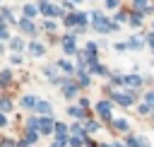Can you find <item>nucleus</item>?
<instances>
[{"label": "nucleus", "instance_id": "obj_1", "mask_svg": "<svg viewBox=\"0 0 154 147\" xmlns=\"http://www.w3.org/2000/svg\"><path fill=\"white\" fill-rule=\"evenodd\" d=\"M111 101L118 104V106H132L137 101V92L135 89H128V92H111Z\"/></svg>", "mask_w": 154, "mask_h": 147}, {"label": "nucleus", "instance_id": "obj_2", "mask_svg": "<svg viewBox=\"0 0 154 147\" xmlns=\"http://www.w3.org/2000/svg\"><path fill=\"white\" fill-rule=\"evenodd\" d=\"M94 111H96V116H99L101 120H106V123L113 120V101H111V99H101V101H96Z\"/></svg>", "mask_w": 154, "mask_h": 147}, {"label": "nucleus", "instance_id": "obj_3", "mask_svg": "<svg viewBox=\"0 0 154 147\" xmlns=\"http://www.w3.org/2000/svg\"><path fill=\"white\" fill-rule=\"evenodd\" d=\"M55 130V118L53 116H38V135L46 137V135H53Z\"/></svg>", "mask_w": 154, "mask_h": 147}, {"label": "nucleus", "instance_id": "obj_4", "mask_svg": "<svg viewBox=\"0 0 154 147\" xmlns=\"http://www.w3.org/2000/svg\"><path fill=\"white\" fill-rule=\"evenodd\" d=\"M91 22H94V29L99 34H108L111 31V22L101 14V12H91Z\"/></svg>", "mask_w": 154, "mask_h": 147}, {"label": "nucleus", "instance_id": "obj_5", "mask_svg": "<svg viewBox=\"0 0 154 147\" xmlns=\"http://www.w3.org/2000/svg\"><path fill=\"white\" fill-rule=\"evenodd\" d=\"M123 142H125V147H152L147 137H142V135H132V133H128V137H125Z\"/></svg>", "mask_w": 154, "mask_h": 147}, {"label": "nucleus", "instance_id": "obj_6", "mask_svg": "<svg viewBox=\"0 0 154 147\" xmlns=\"http://www.w3.org/2000/svg\"><path fill=\"white\" fill-rule=\"evenodd\" d=\"M77 39H75V31H70L65 39H63V51L67 53V55H77Z\"/></svg>", "mask_w": 154, "mask_h": 147}, {"label": "nucleus", "instance_id": "obj_7", "mask_svg": "<svg viewBox=\"0 0 154 147\" xmlns=\"http://www.w3.org/2000/svg\"><path fill=\"white\" fill-rule=\"evenodd\" d=\"M67 116H70V118H77L79 123L89 120V111H87V108H82L79 104H77V106H70V108H67Z\"/></svg>", "mask_w": 154, "mask_h": 147}, {"label": "nucleus", "instance_id": "obj_8", "mask_svg": "<svg viewBox=\"0 0 154 147\" xmlns=\"http://www.w3.org/2000/svg\"><path fill=\"white\" fill-rule=\"evenodd\" d=\"M60 89H63V96H65V99H75V96H77L79 84H77V82H72V80H67V82H65Z\"/></svg>", "mask_w": 154, "mask_h": 147}, {"label": "nucleus", "instance_id": "obj_9", "mask_svg": "<svg viewBox=\"0 0 154 147\" xmlns=\"http://www.w3.org/2000/svg\"><path fill=\"white\" fill-rule=\"evenodd\" d=\"M111 128H113L116 133H125V135H128V133H130V120H128V118H113V120H111Z\"/></svg>", "mask_w": 154, "mask_h": 147}, {"label": "nucleus", "instance_id": "obj_10", "mask_svg": "<svg viewBox=\"0 0 154 147\" xmlns=\"http://www.w3.org/2000/svg\"><path fill=\"white\" fill-rule=\"evenodd\" d=\"M142 82H144V80H142L140 75H123V84H125V87H130V89H137Z\"/></svg>", "mask_w": 154, "mask_h": 147}, {"label": "nucleus", "instance_id": "obj_11", "mask_svg": "<svg viewBox=\"0 0 154 147\" xmlns=\"http://www.w3.org/2000/svg\"><path fill=\"white\" fill-rule=\"evenodd\" d=\"M38 116H53V106L48 104V101H43V99H38L36 101V108H34Z\"/></svg>", "mask_w": 154, "mask_h": 147}, {"label": "nucleus", "instance_id": "obj_12", "mask_svg": "<svg viewBox=\"0 0 154 147\" xmlns=\"http://www.w3.org/2000/svg\"><path fill=\"white\" fill-rule=\"evenodd\" d=\"M36 101H38L36 96H31V94H24V96L19 99V106H22V108H26V111H34V108H36Z\"/></svg>", "mask_w": 154, "mask_h": 147}, {"label": "nucleus", "instance_id": "obj_13", "mask_svg": "<svg viewBox=\"0 0 154 147\" xmlns=\"http://www.w3.org/2000/svg\"><path fill=\"white\" fill-rule=\"evenodd\" d=\"M89 72L101 75V77H106V75H108V70H106L103 65H99V60H91V63H89Z\"/></svg>", "mask_w": 154, "mask_h": 147}, {"label": "nucleus", "instance_id": "obj_14", "mask_svg": "<svg viewBox=\"0 0 154 147\" xmlns=\"http://www.w3.org/2000/svg\"><path fill=\"white\" fill-rule=\"evenodd\" d=\"M82 125H84V133H87V135H94V133H99V128H101V125H99V120H91V118H89V120H84Z\"/></svg>", "mask_w": 154, "mask_h": 147}, {"label": "nucleus", "instance_id": "obj_15", "mask_svg": "<svg viewBox=\"0 0 154 147\" xmlns=\"http://www.w3.org/2000/svg\"><path fill=\"white\" fill-rule=\"evenodd\" d=\"M12 108H14L12 99H10V96H0V113H5V116H7Z\"/></svg>", "mask_w": 154, "mask_h": 147}, {"label": "nucleus", "instance_id": "obj_16", "mask_svg": "<svg viewBox=\"0 0 154 147\" xmlns=\"http://www.w3.org/2000/svg\"><path fill=\"white\" fill-rule=\"evenodd\" d=\"M19 29H22L24 34H36V27H34V22H31V19H26V17L19 22Z\"/></svg>", "mask_w": 154, "mask_h": 147}, {"label": "nucleus", "instance_id": "obj_17", "mask_svg": "<svg viewBox=\"0 0 154 147\" xmlns=\"http://www.w3.org/2000/svg\"><path fill=\"white\" fill-rule=\"evenodd\" d=\"M77 84H79V87H89V84H91V77H89V72H84V70H77Z\"/></svg>", "mask_w": 154, "mask_h": 147}, {"label": "nucleus", "instance_id": "obj_18", "mask_svg": "<svg viewBox=\"0 0 154 147\" xmlns=\"http://www.w3.org/2000/svg\"><path fill=\"white\" fill-rule=\"evenodd\" d=\"M38 137H41V135H38V130H24V140L29 142V147H31V145H36V142H38Z\"/></svg>", "mask_w": 154, "mask_h": 147}, {"label": "nucleus", "instance_id": "obj_19", "mask_svg": "<svg viewBox=\"0 0 154 147\" xmlns=\"http://www.w3.org/2000/svg\"><path fill=\"white\" fill-rule=\"evenodd\" d=\"M132 10H137V12L144 14V12L149 10V2H147V0H132Z\"/></svg>", "mask_w": 154, "mask_h": 147}, {"label": "nucleus", "instance_id": "obj_20", "mask_svg": "<svg viewBox=\"0 0 154 147\" xmlns=\"http://www.w3.org/2000/svg\"><path fill=\"white\" fill-rule=\"evenodd\" d=\"M24 128L26 130H38V116H29L26 123H24Z\"/></svg>", "mask_w": 154, "mask_h": 147}, {"label": "nucleus", "instance_id": "obj_21", "mask_svg": "<svg viewBox=\"0 0 154 147\" xmlns=\"http://www.w3.org/2000/svg\"><path fill=\"white\" fill-rule=\"evenodd\" d=\"M10 82H12V72L10 70H2L0 72V87H10Z\"/></svg>", "mask_w": 154, "mask_h": 147}, {"label": "nucleus", "instance_id": "obj_22", "mask_svg": "<svg viewBox=\"0 0 154 147\" xmlns=\"http://www.w3.org/2000/svg\"><path fill=\"white\" fill-rule=\"evenodd\" d=\"M84 137H77V135H70V140H67V147H84Z\"/></svg>", "mask_w": 154, "mask_h": 147}, {"label": "nucleus", "instance_id": "obj_23", "mask_svg": "<svg viewBox=\"0 0 154 147\" xmlns=\"http://www.w3.org/2000/svg\"><path fill=\"white\" fill-rule=\"evenodd\" d=\"M43 51H46V48H43V46H41L38 41H34V43H29V53H31V55H41Z\"/></svg>", "mask_w": 154, "mask_h": 147}, {"label": "nucleus", "instance_id": "obj_24", "mask_svg": "<svg viewBox=\"0 0 154 147\" xmlns=\"http://www.w3.org/2000/svg\"><path fill=\"white\" fill-rule=\"evenodd\" d=\"M130 24H132V27H142V12H135V10H132V14H130Z\"/></svg>", "mask_w": 154, "mask_h": 147}, {"label": "nucleus", "instance_id": "obj_25", "mask_svg": "<svg viewBox=\"0 0 154 147\" xmlns=\"http://www.w3.org/2000/svg\"><path fill=\"white\" fill-rule=\"evenodd\" d=\"M125 46H128V48H132V51H137V48H142L144 43H142V39H137V36H132V39H130V41H128Z\"/></svg>", "mask_w": 154, "mask_h": 147}, {"label": "nucleus", "instance_id": "obj_26", "mask_svg": "<svg viewBox=\"0 0 154 147\" xmlns=\"http://www.w3.org/2000/svg\"><path fill=\"white\" fill-rule=\"evenodd\" d=\"M55 67H60V70H65V72H72V70H75V67H72V63H70V60H65V58H63V60H58V63H55Z\"/></svg>", "mask_w": 154, "mask_h": 147}, {"label": "nucleus", "instance_id": "obj_27", "mask_svg": "<svg viewBox=\"0 0 154 147\" xmlns=\"http://www.w3.org/2000/svg\"><path fill=\"white\" fill-rule=\"evenodd\" d=\"M142 104H147V106L154 111V89H152V92H147V94L142 96Z\"/></svg>", "mask_w": 154, "mask_h": 147}, {"label": "nucleus", "instance_id": "obj_28", "mask_svg": "<svg viewBox=\"0 0 154 147\" xmlns=\"http://www.w3.org/2000/svg\"><path fill=\"white\" fill-rule=\"evenodd\" d=\"M36 12H38V7H36V5H24V17H26V19H31Z\"/></svg>", "mask_w": 154, "mask_h": 147}, {"label": "nucleus", "instance_id": "obj_29", "mask_svg": "<svg viewBox=\"0 0 154 147\" xmlns=\"http://www.w3.org/2000/svg\"><path fill=\"white\" fill-rule=\"evenodd\" d=\"M0 17H2V19H7L10 24H17V22H14V17H12V12H10L7 7H0Z\"/></svg>", "mask_w": 154, "mask_h": 147}, {"label": "nucleus", "instance_id": "obj_30", "mask_svg": "<svg viewBox=\"0 0 154 147\" xmlns=\"http://www.w3.org/2000/svg\"><path fill=\"white\" fill-rule=\"evenodd\" d=\"M75 24H77V12L65 14V27H75Z\"/></svg>", "mask_w": 154, "mask_h": 147}, {"label": "nucleus", "instance_id": "obj_31", "mask_svg": "<svg viewBox=\"0 0 154 147\" xmlns=\"http://www.w3.org/2000/svg\"><path fill=\"white\" fill-rule=\"evenodd\" d=\"M10 46H12V48H14V51H22V48H24V41H22V39H19V36H14V39H12V41H10Z\"/></svg>", "mask_w": 154, "mask_h": 147}, {"label": "nucleus", "instance_id": "obj_32", "mask_svg": "<svg viewBox=\"0 0 154 147\" xmlns=\"http://www.w3.org/2000/svg\"><path fill=\"white\" fill-rule=\"evenodd\" d=\"M0 147H17V140L14 137H2L0 140Z\"/></svg>", "mask_w": 154, "mask_h": 147}, {"label": "nucleus", "instance_id": "obj_33", "mask_svg": "<svg viewBox=\"0 0 154 147\" xmlns=\"http://www.w3.org/2000/svg\"><path fill=\"white\" fill-rule=\"evenodd\" d=\"M77 24H79V31H82V27L87 24V14L84 12H77Z\"/></svg>", "mask_w": 154, "mask_h": 147}, {"label": "nucleus", "instance_id": "obj_34", "mask_svg": "<svg viewBox=\"0 0 154 147\" xmlns=\"http://www.w3.org/2000/svg\"><path fill=\"white\" fill-rule=\"evenodd\" d=\"M137 111H140L142 116H152V108H149L147 104H140V106H137Z\"/></svg>", "mask_w": 154, "mask_h": 147}, {"label": "nucleus", "instance_id": "obj_35", "mask_svg": "<svg viewBox=\"0 0 154 147\" xmlns=\"http://www.w3.org/2000/svg\"><path fill=\"white\" fill-rule=\"evenodd\" d=\"M113 87H123V75H113Z\"/></svg>", "mask_w": 154, "mask_h": 147}, {"label": "nucleus", "instance_id": "obj_36", "mask_svg": "<svg viewBox=\"0 0 154 147\" xmlns=\"http://www.w3.org/2000/svg\"><path fill=\"white\" fill-rule=\"evenodd\" d=\"M43 27H46V31H53V29H55V22H53V19H46Z\"/></svg>", "mask_w": 154, "mask_h": 147}, {"label": "nucleus", "instance_id": "obj_37", "mask_svg": "<svg viewBox=\"0 0 154 147\" xmlns=\"http://www.w3.org/2000/svg\"><path fill=\"white\" fill-rule=\"evenodd\" d=\"M84 147H99V142H94L91 137H87V142H84Z\"/></svg>", "mask_w": 154, "mask_h": 147}, {"label": "nucleus", "instance_id": "obj_38", "mask_svg": "<svg viewBox=\"0 0 154 147\" xmlns=\"http://www.w3.org/2000/svg\"><path fill=\"white\" fill-rule=\"evenodd\" d=\"M0 39H10V34H7V27H0Z\"/></svg>", "mask_w": 154, "mask_h": 147}, {"label": "nucleus", "instance_id": "obj_39", "mask_svg": "<svg viewBox=\"0 0 154 147\" xmlns=\"http://www.w3.org/2000/svg\"><path fill=\"white\" fill-rule=\"evenodd\" d=\"M7 123H10V120H7V116H5V113H0V128H5Z\"/></svg>", "mask_w": 154, "mask_h": 147}, {"label": "nucleus", "instance_id": "obj_40", "mask_svg": "<svg viewBox=\"0 0 154 147\" xmlns=\"http://www.w3.org/2000/svg\"><path fill=\"white\" fill-rule=\"evenodd\" d=\"M106 7H111V10L118 7V0H106Z\"/></svg>", "mask_w": 154, "mask_h": 147}, {"label": "nucleus", "instance_id": "obj_41", "mask_svg": "<svg viewBox=\"0 0 154 147\" xmlns=\"http://www.w3.org/2000/svg\"><path fill=\"white\" fill-rule=\"evenodd\" d=\"M147 43H149V46H152V48H154V31H152V34H149V36H147Z\"/></svg>", "mask_w": 154, "mask_h": 147}, {"label": "nucleus", "instance_id": "obj_42", "mask_svg": "<svg viewBox=\"0 0 154 147\" xmlns=\"http://www.w3.org/2000/svg\"><path fill=\"white\" fill-rule=\"evenodd\" d=\"M111 147H125V142H118L116 140V142H111Z\"/></svg>", "mask_w": 154, "mask_h": 147}, {"label": "nucleus", "instance_id": "obj_43", "mask_svg": "<svg viewBox=\"0 0 154 147\" xmlns=\"http://www.w3.org/2000/svg\"><path fill=\"white\" fill-rule=\"evenodd\" d=\"M99 147H111V145H106V142H103V145H99Z\"/></svg>", "mask_w": 154, "mask_h": 147}, {"label": "nucleus", "instance_id": "obj_44", "mask_svg": "<svg viewBox=\"0 0 154 147\" xmlns=\"http://www.w3.org/2000/svg\"><path fill=\"white\" fill-rule=\"evenodd\" d=\"M70 2H79V0H70Z\"/></svg>", "mask_w": 154, "mask_h": 147}, {"label": "nucleus", "instance_id": "obj_45", "mask_svg": "<svg viewBox=\"0 0 154 147\" xmlns=\"http://www.w3.org/2000/svg\"><path fill=\"white\" fill-rule=\"evenodd\" d=\"M51 147H58V145H55V142H53V145H51Z\"/></svg>", "mask_w": 154, "mask_h": 147}, {"label": "nucleus", "instance_id": "obj_46", "mask_svg": "<svg viewBox=\"0 0 154 147\" xmlns=\"http://www.w3.org/2000/svg\"><path fill=\"white\" fill-rule=\"evenodd\" d=\"M152 120H154V111H152Z\"/></svg>", "mask_w": 154, "mask_h": 147}, {"label": "nucleus", "instance_id": "obj_47", "mask_svg": "<svg viewBox=\"0 0 154 147\" xmlns=\"http://www.w3.org/2000/svg\"><path fill=\"white\" fill-rule=\"evenodd\" d=\"M43 2H48V0H43Z\"/></svg>", "mask_w": 154, "mask_h": 147}]
</instances>
